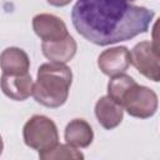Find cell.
Wrapping results in <instances>:
<instances>
[{"label": "cell", "mask_w": 160, "mask_h": 160, "mask_svg": "<svg viewBox=\"0 0 160 160\" xmlns=\"http://www.w3.org/2000/svg\"><path fill=\"white\" fill-rule=\"evenodd\" d=\"M155 12L128 0H78L71 21L88 41L106 46L130 40L149 30Z\"/></svg>", "instance_id": "obj_1"}, {"label": "cell", "mask_w": 160, "mask_h": 160, "mask_svg": "<svg viewBox=\"0 0 160 160\" xmlns=\"http://www.w3.org/2000/svg\"><path fill=\"white\" fill-rule=\"evenodd\" d=\"M108 95L122 106L132 118L149 119L159 106L156 92L144 85H139L131 76L119 74L108 82Z\"/></svg>", "instance_id": "obj_2"}, {"label": "cell", "mask_w": 160, "mask_h": 160, "mask_svg": "<svg viewBox=\"0 0 160 160\" xmlns=\"http://www.w3.org/2000/svg\"><path fill=\"white\" fill-rule=\"evenodd\" d=\"M71 82L72 72L68 65L55 61L45 62L38 69L32 96L42 106L60 108L68 100Z\"/></svg>", "instance_id": "obj_3"}, {"label": "cell", "mask_w": 160, "mask_h": 160, "mask_svg": "<svg viewBox=\"0 0 160 160\" xmlns=\"http://www.w3.org/2000/svg\"><path fill=\"white\" fill-rule=\"evenodd\" d=\"M22 138L25 145L39 154L50 151L59 145L56 124L45 115L31 116L22 128Z\"/></svg>", "instance_id": "obj_4"}, {"label": "cell", "mask_w": 160, "mask_h": 160, "mask_svg": "<svg viewBox=\"0 0 160 160\" xmlns=\"http://www.w3.org/2000/svg\"><path fill=\"white\" fill-rule=\"evenodd\" d=\"M131 64L146 79L160 81V55L152 49L151 42H138L131 50Z\"/></svg>", "instance_id": "obj_5"}, {"label": "cell", "mask_w": 160, "mask_h": 160, "mask_svg": "<svg viewBox=\"0 0 160 160\" xmlns=\"http://www.w3.org/2000/svg\"><path fill=\"white\" fill-rule=\"evenodd\" d=\"M131 64V52L126 46H115L104 50L98 58V66L102 74L116 76L124 74Z\"/></svg>", "instance_id": "obj_6"}, {"label": "cell", "mask_w": 160, "mask_h": 160, "mask_svg": "<svg viewBox=\"0 0 160 160\" xmlns=\"http://www.w3.org/2000/svg\"><path fill=\"white\" fill-rule=\"evenodd\" d=\"M34 32L42 41H59L68 38L66 24L52 14H38L32 18Z\"/></svg>", "instance_id": "obj_7"}, {"label": "cell", "mask_w": 160, "mask_h": 160, "mask_svg": "<svg viewBox=\"0 0 160 160\" xmlns=\"http://www.w3.org/2000/svg\"><path fill=\"white\" fill-rule=\"evenodd\" d=\"M1 90L5 96L15 101H24L32 95L34 82L31 75H6L1 74Z\"/></svg>", "instance_id": "obj_8"}, {"label": "cell", "mask_w": 160, "mask_h": 160, "mask_svg": "<svg viewBox=\"0 0 160 160\" xmlns=\"http://www.w3.org/2000/svg\"><path fill=\"white\" fill-rule=\"evenodd\" d=\"M95 116L104 129L112 130L122 121L124 109L109 95L101 96L95 104Z\"/></svg>", "instance_id": "obj_9"}, {"label": "cell", "mask_w": 160, "mask_h": 160, "mask_svg": "<svg viewBox=\"0 0 160 160\" xmlns=\"http://www.w3.org/2000/svg\"><path fill=\"white\" fill-rule=\"evenodd\" d=\"M0 64L2 74L6 75L28 74L30 69V59L28 54L22 49L15 46H10L2 50L0 56Z\"/></svg>", "instance_id": "obj_10"}, {"label": "cell", "mask_w": 160, "mask_h": 160, "mask_svg": "<svg viewBox=\"0 0 160 160\" xmlns=\"http://www.w3.org/2000/svg\"><path fill=\"white\" fill-rule=\"evenodd\" d=\"M78 50L75 39L69 35L68 38L59 41H42L41 51L46 59L55 62H68L70 61Z\"/></svg>", "instance_id": "obj_11"}, {"label": "cell", "mask_w": 160, "mask_h": 160, "mask_svg": "<svg viewBox=\"0 0 160 160\" xmlns=\"http://www.w3.org/2000/svg\"><path fill=\"white\" fill-rule=\"evenodd\" d=\"M64 138L68 144L84 149L91 145L94 140V131L86 120L74 119L66 125Z\"/></svg>", "instance_id": "obj_12"}, {"label": "cell", "mask_w": 160, "mask_h": 160, "mask_svg": "<svg viewBox=\"0 0 160 160\" xmlns=\"http://www.w3.org/2000/svg\"><path fill=\"white\" fill-rule=\"evenodd\" d=\"M41 160H54V159H75L80 160L84 159V155L72 145L70 144H59L52 150L39 154Z\"/></svg>", "instance_id": "obj_13"}, {"label": "cell", "mask_w": 160, "mask_h": 160, "mask_svg": "<svg viewBox=\"0 0 160 160\" xmlns=\"http://www.w3.org/2000/svg\"><path fill=\"white\" fill-rule=\"evenodd\" d=\"M151 46L160 55V18L154 22L151 29Z\"/></svg>", "instance_id": "obj_14"}, {"label": "cell", "mask_w": 160, "mask_h": 160, "mask_svg": "<svg viewBox=\"0 0 160 160\" xmlns=\"http://www.w3.org/2000/svg\"><path fill=\"white\" fill-rule=\"evenodd\" d=\"M48 4L52 5V6H56V8H62V6H66L69 5L72 0H46Z\"/></svg>", "instance_id": "obj_15"}, {"label": "cell", "mask_w": 160, "mask_h": 160, "mask_svg": "<svg viewBox=\"0 0 160 160\" xmlns=\"http://www.w3.org/2000/svg\"><path fill=\"white\" fill-rule=\"evenodd\" d=\"M128 1H130V2H132V1H136V0H128Z\"/></svg>", "instance_id": "obj_16"}]
</instances>
